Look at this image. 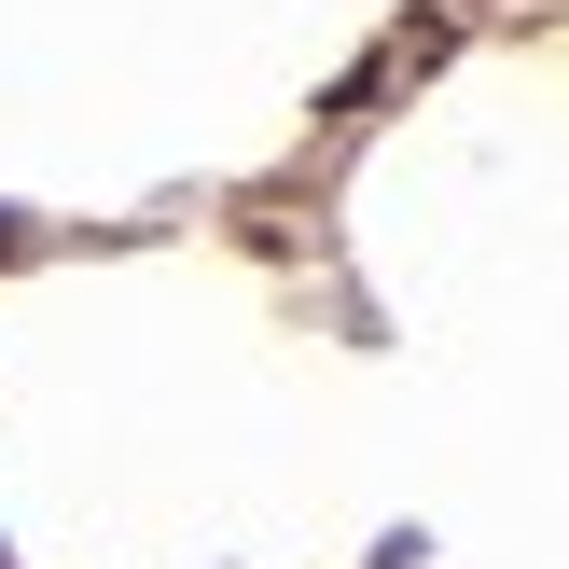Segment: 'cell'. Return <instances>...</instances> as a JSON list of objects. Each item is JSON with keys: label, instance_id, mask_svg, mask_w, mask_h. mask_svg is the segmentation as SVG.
I'll list each match as a JSON object with an SVG mask.
<instances>
[{"label": "cell", "instance_id": "cell-1", "mask_svg": "<svg viewBox=\"0 0 569 569\" xmlns=\"http://www.w3.org/2000/svg\"><path fill=\"white\" fill-rule=\"evenodd\" d=\"M14 250H28V222H14V209H0V264H14Z\"/></svg>", "mask_w": 569, "mask_h": 569}, {"label": "cell", "instance_id": "cell-2", "mask_svg": "<svg viewBox=\"0 0 569 569\" xmlns=\"http://www.w3.org/2000/svg\"><path fill=\"white\" fill-rule=\"evenodd\" d=\"M0 569H14V556H0Z\"/></svg>", "mask_w": 569, "mask_h": 569}]
</instances>
